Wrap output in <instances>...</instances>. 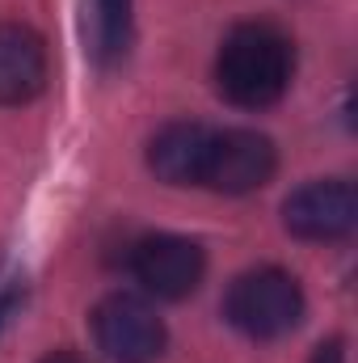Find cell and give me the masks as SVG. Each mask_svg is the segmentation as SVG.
<instances>
[{
  "mask_svg": "<svg viewBox=\"0 0 358 363\" xmlns=\"http://www.w3.org/2000/svg\"><path fill=\"white\" fill-rule=\"evenodd\" d=\"M47 85V47L30 26H0V106H25Z\"/></svg>",
  "mask_w": 358,
  "mask_h": 363,
  "instance_id": "cell-7",
  "label": "cell"
},
{
  "mask_svg": "<svg viewBox=\"0 0 358 363\" xmlns=\"http://www.w3.org/2000/svg\"><path fill=\"white\" fill-rule=\"evenodd\" d=\"M93 338L114 363H156L165 355V321L139 296H105L93 308Z\"/></svg>",
  "mask_w": 358,
  "mask_h": 363,
  "instance_id": "cell-3",
  "label": "cell"
},
{
  "mask_svg": "<svg viewBox=\"0 0 358 363\" xmlns=\"http://www.w3.org/2000/svg\"><path fill=\"white\" fill-rule=\"evenodd\" d=\"M17 308H21V287H4V291H0V330L13 321Z\"/></svg>",
  "mask_w": 358,
  "mask_h": 363,
  "instance_id": "cell-11",
  "label": "cell"
},
{
  "mask_svg": "<svg viewBox=\"0 0 358 363\" xmlns=\"http://www.w3.org/2000/svg\"><path fill=\"white\" fill-rule=\"evenodd\" d=\"M295 77V47L291 38L270 21L236 26L219 55H215V81L219 93L241 110H266L291 89Z\"/></svg>",
  "mask_w": 358,
  "mask_h": 363,
  "instance_id": "cell-1",
  "label": "cell"
},
{
  "mask_svg": "<svg viewBox=\"0 0 358 363\" xmlns=\"http://www.w3.org/2000/svg\"><path fill=\"white\" fill-rule=\"evenodd\" d=\"M85 38L101 68H114L131 47V0H85Z\"/></svg>",
  "mask_w": 358,
  "mask_h": 363,
  "instance_id": "cell-9",
  "label": "cell"
},
{
  "mask_svg": "<svg viewBox=\"0 0 358 363\" xmlns=\"http://www.w3.org/2000/svg\"><path fill=\"white\" fill-rule=\"evenodd\" d=\"M224 317L253 342H274L291 334L304 317V287L282 267H258L245 271L224 300Z\"/></svg>",
  "mask_w": 358,
  "mask_h": 363,
  "instance_id": "cell-2",
  "label": "cell"
},
{
  "mask_svg": "<svg viewBox=\"0 0 358 363\" xmlns=\"http://www.w3.org/2000/svg\"><path fill=\"white\" fill-rule=\"evenodd\" d=\"M278 169V152L274 140L262 131H215L211 135V152H207V169L202 186L219 190V194H253L262 190Z\"/></svg>",
  "mask_w": 358,
  "mask_h": 363,
  "instance_id": "cell-6",
  "label": "cell"
},
{
  "mask_svg": "<svg viewBox=\"0 0 358 363\" xmlns=\"http://www.w3.org/2000/svg\"><path fill=\"white\" fill-rule=\"evenodd\" d=\"M312 363H346V342H342V338H325V342L312 351Z\"/></svg>",
  "mask_w": 358,
  "mask_h": 363,
  "instance_id": "cell-10",
  "label": "cell"
},
{
  "mask_svg": "<svg viewBox=\"0 0 358 363\" xmlns=\"http://www.w3.org/2000/svg\"><path fill=\"white\" fill-rule=\"evenodd\" d=\"M131 271L144 283L148 296H156V300H185L190 291H198V283L207 274V254L190 237L156 233V237H144L131 250Z\"/></svg>",
  "mask_w": 358,
  "mask_h": 363,
  "instance_id": "cell-5",
  "label": "cell"
},
{
  "mask_svg": "<svg viewBox=\"0 0 358 363\" xmlns=\"http://www.w3.org/2000/svg\"><path fill=\"white\" fill-rule=\"evenodd\" d=\"M211 127L202 123H169L152 135L148 144V165L152 174L169 186H202L207 152H211Z\"/></svg>",
  "mask_w": 358,
  "mask_h": 363,
  "instance_id": "cell-8",
  "label": "cell"
},
{
  "mask_svg": "<svg viewBox=\"0 0 358 363\" xmlns=\"http://www.w3.org/2000/svg\"><path fill=\"white\" fill-rule=\"evenodd\" d=\"M282 224L299 241H342L358 224V190L346 178L308 182L287 194L282 203Z\"/></svg>",
  "mask_w": 358,
  "mask_h": 363,
  "instance_id": "cell-4",
  "label": "cell"
},
{
  "mask_svg": "<svg viewBox=\"0 0 358 363\" xmlns=\"http://www.w3.org/2000/svg\"><path fill=\"white\" fill-rule=\"evenodd\" d=\"M42 363H85V359H81V355H72V351H51Z\"/></svg>",
  "mask_w": 358,
  "mask_h": 363,
  "instance_id": "cell-12",
  "label": "cell"
}]
</instances>
